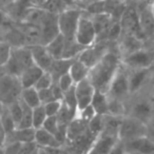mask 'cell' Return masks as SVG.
I'll return each mask as SVG.
<instances>
[{"label":"cell","instance_id":"1","mask_svg":"<svg viewBox=\"0 0 154 154\" xmlns=\"http://www.w3.org/2000/svg\"><path fill=\"white\" fill-rule=\"evenodd\" d=\"M120 66L122 60L119 55L115 52L109 51L95 66L90 69L88 79L96 91L107 93L112 79Z\"/></svg>","mask_w":154,"mask_h":154},{"label":"cell","instance_id":"2","mask_svg":"<svg viewBox=\"0 0 154 154\" xmlns=\"http://www.w3.org/2000/svg\"><path fill=\"white\" fill-rule=\"evenodd\" d=\"M34 64L31 51L28 47H12L10 58L3 66L5 73L19 77L21 73Z\"/></svg>","mask_w":154,"mask_h":154},{"label":"cell","instance_id":"3","mask_svg":"<svg viewBox=\"0 0 154 154\" xmlns=\"http://www.w3.org/2000/svg\"><path fill=\"white\" fill-rule=\"evenodd\" d=\"M22 91L19 77L5 73L0 76V103L5 107L18 100Z\"/></svg>","mask_w":154,"mask_h":154},{"label":"cell","instance_id":"4","mask_svg":"<svg viewBox=\"0 0 154 154\" xmlns=\"http://www.w3.org/2000/svg\"><path fill=\"white\" fill-rule=\"evenodd\" d=\"M82 13L84 10H80L78 8H69L57 16L58 31L64 39L74 38L77 24Z\"/></svg>","mask_w":154,"mask_h":154},{"label":"cell","instance_id":"5","mask_svg":"<svg viewBox=\"0 0 154 154\" xmlns=\"http://www.w3.org/2000/svg\"><path fill=\"white\" fill-rule=\"evenodd\" d=\"M147 135V125L138 119L126 115L122 118L118 128L117 136L124 143Z\"/></svg>","mask_w":154,"mask_h":154},{"label":"cell","instance_id":"6","mask_svg":"<svg viewBox=\"0 0 154 154\" xmlns=\"http://www.w3.org/2000/svg\"><path fill=\"white\" fill-rule=\"evenodd\" d=\"M120 60L122 66L128 70L151 69L154 62V48L143 47Z\"/></svg>","mask_w":154,"mask_h":154},{"label":"cell","instance_id":"7","mask_svg":"<svg viewBox=\"0 0 154 154\" xmlns=\"http://www.w3.org/2000/svg\"><path fill=\"white\" fill-rule=\"evenodd\" d=\"M74 38L77 41V43H79L84 48L91 47L96 42V30H95L94 24L91 20L90 15L86 11H84L79 21H78Z\"/></svg>","mask_w":154,"mask_h":154},{"label":"cell","instance_id":"8","mask_svg":"<svg viewBox=\"0 0 154 154\" xmlns=\"http://www.w3.org/2000/svg\"><path fill=\"white\" fill-rule=\"evenodd\" d=\"M107 95L110 98L118 99L122 101H125L129 96H131L130 89H129L128 70L122 64L119 66L115 76L113 77Z\"/></svg>","mask_w":154,"mask_h":154},{"label":"cell","instance_id":"9","mask_svg":"<svg viewBox=\"0 0 154 154\" xmlns=\"http://www.w3.org/2000/svg\"><path fill=\"white\" fill-rule=\"evenodd\" d=\"M127 115L148 125L154 120V98L137 97L130 106Z\"/></svg>","mask_w":154,"mask_h":154},{"label":"cell","instance_id":"10","mask_svg":"<svg viewBox=\"0 0 154 154\" xmlns=\"http://www.w3.org/2000/svg\"><path fill=\"white\" fill-rule=\"evenodd\" d=\"M119 23L122 26V33L134 35L141 40L146 41L139 24L138 11L135 5H126L119 18Z\"/></svg>","mask_w":154,"mask_h":154},{"label":"cell","instance_id":"11","mask_svg":"<svg viewBox=\"0 0 154 154\" xmlns=\"http://www.w3.org/2000/svg\"><path fill=\"white\" fill-rule=\"evenodd\" d=\"M117 139V133L103 130L95 137L85 154H109Z\"/></svg>","mask_w":154,"mask_h":154},{"label":"cell","instance_id":"12","mask_svg":"<svg viewBox=\"0 0 154 154\" xmlns=\"http://www.w3.org/2000/svg\"><path fill=\"white\" fill-rule=\"evenodd\" d=\"M108 43L106 41H97L93 45L88 47L79 54L78 59L86 64L88 68H92L93 66L97 63L106 54L111 50L108 47Z\"/></svg>","mask_w":154,"mask_h":154},{"label":"cell","instance_id":"13","mask_svg":"<svg viewBox=\"0 0 154 154\" xmlns=\"http://www.w3.org/2000/svg\"><path fill=\"white\" fill-rule=\"evenodd\" d=\"M136 8L138 11L139 24L145 39L146 40L154 39V16L151 5L148 2H145L143 5Z\"/></svg>","mask_w":154,"mask_h":154},{"label":"cell","instance_id":"14","mask_svg":"<svg viewBox=\"0 0 154 154\" xmlns=\"http://www.w3.org/2000/svg\"><path fill=\"white\" fill-rule=\"evenodd\" d=\"M95 91L96 90L89 79H85L78 84H75L74 92L77 103V112L91 105Z\"/></svg>","mask_w":154,"mask_h":154},{"label":"cell","instance_id":"15","mask_svg":"<svg viewBox=\"0 0 154 154\" xmlns=\"http://www.w3.org/2000/svg\"><path fill=\"white\" fill-rule=\"evenodd\" d=\"M128 70V69H127ZM153 74L151 69H143V70H128L129 89L130 95L138 94L143 88L148 84L150 77Z\"/></svg>","mask_w":154,"mask_h":154},{"label":"cell","instance_id":"16","mask_svg":"<svg viewBox=\"0 0 154 154\" xmlns=\"http://www.w3.org/2000/svg\"><path fill=\"white\" fill-rule=\"evenodd\" d=\"M117 47L118 52L117 54L119 55L120 59L134 52L138 51L139 49L145 47V41L139 39L138 37L134 36L131 34H126L122 33L119 39L117 40Z\"/></svg>","mask_w":154,"mask_h":154},{"label":"cell","instance_id":"17","mask_svg":"<svg viewBox=\"0 0 154 154\" xmlns=\"http://www.w3.org/2000/svg\"><path fill=\"white\" fill-rule=\"evenodd\" d=\"M28 48L30 49L31 54H32L34 64L39 66L45 72H49L54 59L50 55L49 52H48L45 45H29Z\"/></svg>","mask_w":154,"mask_h":154},{"label":"cell","instance_id":"18","mask_svg":"<svg viewBox=\"0 0 154 154\" xmlns=\"http://www.w3.org/2000/svg\"><path fill=\"white\" fill-rule=\"evenodd\" d=\"M127 153L152 154L154 152V143L147 136H141L125 143Z\"/></svg>","mask_w":154,"mask_h":154},{"label":"cell","instance_id":"19","mask_svg":"<svg viewBox=\"0 0 154 154\" xmlns=\"http://www.w3.org/2000/svg\"><path fill=\"white\" fill-rule=\"evenodd\" d=\"M35 143L38 148H43V149L62 148V143L58 140L57 137L42 128L37 129L35 132Z\"/></svg>","mask_w":154,"mask_h":154},{"label":"cell","instance_id":"20","mask_svg":"<svg viewBox=\"0 0 154 154\" xmlns=\"http://www.w3.org/2000/svg\"><path fill=\"white\" fill-rule=\"evenodd\" d=\"M43 72H45V71H42L39 66H37L36 64H33L30 68L24 70L23 72L21 73V75L19 76V80L22 86V89L35 87L37 80L39 79V77L42 75Z\"/></svg>","mask_w":154,"mask_h":154},{"label":"cell","instance_id":"21","mask_svg":"<svg viewBox=\"0 0 154 154\" xmlns=\"http://www.w3.org/2000/svg\"><path fill=\"white\" fill-rule=\"evenodd\" d=\"M90 18L92 20L93 24L95 26V30L97 33V38L100 36L101 34L106 32L108 28L115 21V18L111 16L110 14L101 13V14H89Z\"/></svg>","mask_w":154,"mask_h":154},{"label":"cell","instance_id":"22","mask_svg":"<svg viewBox=\"0 0 154 154\" xmlns=\"http://www.w3.org/2000/svg\"><path fill=\"white\" fill-rule=\"evenodd\" d=\"M35 132L36 130L34 128L16 129L13 133L7 135L5 143H11V141H17L20 143H33L35 141Z\"/></svg>","mask_w":154,"mask_h":154},{"label":"cell","instance_id":"23","mask_svg":"<svg viewBox=\"0 0 154 154\" xmlns=\"http://www.w3.org/2000/svg\"><path fill=\"white\" fill-rule=\"evenodd\" d=\"M89 71H90V68H88V66L85 63H82L78 58H76V59L72 62L68 73H69V75L72 77L74 84H78V82H82V80L88 79Z\"/></svg>","mask_w":154,"mask_h":154},{"label":"cell","instance_id":"24","mask_svg":"<svg viewBox=\"0 0 154 154\" xmlns=\"http://www.w3.org/2000/svg\"><path fill=\"white\" fill-rule=\"evenodd\" d=\"M91 106L93 107V109L96 112L97 115H103V116L109 115V109H108L109 97H108L107 93L95 91Z\"/></svg>","mask_w":154,"mask_h":154},{"label":"cell","instance_id":"25","mask_svg":"<svg viewBox=\"0 0 154 154\" xmlns=\"http://www.w3.org/2000/svg\"><path fill=\"white\" fill-rule=\"evenodd\" d=\"M76 59V58H75ZM75 59H66V58H61V59H54L52 66L50 69L49 72L52 74L54 78V82L59 78L61 75L66 74L69 72V69H70L72 62Z\"/></svg>","mask_w":154,"mask_h":154},{"label":"cell","instance_id":"26","mask_svg":"<svg viewBox=\"0 0 154 154\" xmlns=\"http://www.w3.org/2000/svg\"><path fill=\"white\" fill-rule=\"evenodd\" d=\"M19 99L24 103V105L32 108V109H34V108H36L41 105L40 99H39V93L34 87H32V88L22 89Z\"/></svg>","mask_w":154,"mask_h":154},{"label":"cell","instance_id":"27","mask_svg":"<svg viewBox=\"0 0 154 154\" xmlns=\"http://www.w3.org/2000/svg\"><path fill=\"white\" fill-rule=\"evenodd\" d=\"M45 48L53 59H61L64 51V38L59 34L48 45H45Z\"/></svg>","mask_w":154,"mask_h":154},{"label":"cell","instance_id":"28","mask_svg":"<svg viewBox=\"0 0 154 154\" xmlns=\"http://www.w3.org/2000/svg\"><path fill=\"white\" fill-rule=\"evenodd\" d=\"M109 97V96H108ZM109 115L114 117H124L127 115V107L125 101L118 100V99L110 98L109 97Z\"/></svg>","mask_w":154,"mask_h":154},{"label":"cell","instance_id":"29","mask_svg":"<svg viewBox=\"0 0 154 154\" xmlns=\"http://www.w3.org/2000/svg\"><path fill=\"white\" fill-rule=\"evenodd\" d=\"M66 9H69V7L66 3L62 2V0H45V2L43 3L40 10H43L50 14L59 15L61 12H63Z\"/></svg>","mask_w":154,"mask_h":154},{"label":"cell","instance_id":"30","mask_svg":"<svg viewBox=\"0 0 154 154\" xmlns=\"http://www.w3.org/2000/svg\"><path fill=\"white\" fill-rule=\"evenodd\" d=\"M47 117H48V115H47V113H45V107H43L42 105L34 108V109L32 110L33 128H34L35 130L42 128V126H43V124H45Z\"/></svg>","mask_w":154,"mask_h":154},{"label":"cell","instance_id":"31","mask_svg":"<svg viewBox=\"0 0 154 154\" xmlns=\"http://www.w3.org/2000/svg\"><path fill=\"white\" fill-rule=\"evenodd\" d=\"M0 124H1L2 128L5 129L7 135L13 133L14 131L17 129L15 122H14V119L12 118L11 114H10L7 107H5V109H3V111H2V114L0 116Z\"/></svg>","mask_w":154,"mask_h":154},{"label":"cell","instance_id":"32","mask_svg":"<svg viewBox=\"0 0 154 154\" xmlns=\"http://www.w3.org/2000/svg\"><path fill=\"white\" fill-rule=\"evenodd\" d=\"M105 127V116L96 115L90 122L88 124V130L94 137L99 135L103 130Z\"/></svg>","mask_w":154,"mask_h":154},{"label":"cell","instance_id":"33","mask_svg":"<svg viewBox=\"0 0 154 154\" xmlns=\"http://www.w3.org/2000/svg\"><path fill=\"white\" fill-rule=\"evenodd\" d=\"M21 101V100H20ZM22 103V101H21ZM32 108L28 107L22 103V117L18 125L17 129H26L33 128V119H32Z\"/></svg>","mask_w":154,"mask_h":154},{"label":"cell","instance_id":"34","mask_svg":"<svg viewBox=\"0 0 154 154\" xmlns=\"http://www.w3.org/2000/svg\"><path fill=\"white\" fill-rule=\"evenodd\" d=\"M8 110H9L10 114H11L12 118L14 119L16 124V127H18L20 120L22 117V103L20 101V99L14 101V103H10L9 106H7Z\"/></svg>","mask_w":154,"mask_h":154},{"label":"cell","instance_id":"35","mask_svg":"<svg viewBox=\"0 0 154 154\" xmlns=\"http://www.w3.org/2000/svg\"><path fill=\"white\" fill-rule=\"evenodd\" d=\"M54 78L52 76V74L50 72H43L42 75L39 77V79L37 80L36 85L34 88L37 91L40 90H45V89H50L54 84Z\"/></svg>","mask_w":154,"mask_h":154},{"label":"cell","instance_id":"36","mask_svg":"<svg viewBox=\"0 0 154 154\" xmlns=\"http://www.w3.org/2000/svg\"><path fill=\"white\" fill-rule=\"evenodd\" d=\"M96 115H97L96 112L94 111L93 107L90 105V106H88V107L85 108V109H82V110H80V111L77 112L74 119H79V120H82V122H85V124L88 125Z\"/></svg>","mask_w":154,"mask_h":154},{"label":"cell","instance_id":"37","mask_svg":"<svg viewBox=\"0 0 154 154\" xmlns=\"http://www.w3.org/2000/svg\"><path fill=\"white\" fill-rule=\"evenodd\" d=\"M12 45L8 41L0 40V68H3L8 62L11 54Z\"/></svg>","mask_w":154,"mask_h":154},{"label":"cell","instance_id":"38","mask_svg":"<svg viewBox=\"0 0 154 154\" xmlns=\"http://www.w3.org/2000/svg\"><path fill=\"white\" fill-rule=\"evenodd\" d=\"M42 129L57 136L58 132H59V124H58L57 116H48L42 126Z\"/></svg>","mask_w":154,"mask_h":154},{"label":"cell","instance_id":"39","mask_svg":"<svg viewBox=\"0 0 154 154\" xmlns=\"http://www.w3.org/2000/svg\"><path fill=\"white\" fill-rule=\"evenodd\" d=\"M55 82L57 84V86L59 87V89L62 91L63 94L66 92V91H69L70 89H72L73 87L75 86L74 82H73V79H72V77L69 75V73L61 75V76H60Z\"/></svg>","mask_w":154,"mask_h":154},{"label":"cell","instance_id":"40","mask_svg":"<svg viewBox=\"0 0 154 154\" xmlns=\"http://www.w3.org/2000/svg\"><path fill=\"white\" fill-rule=\"evenodd\" d=\"M48 116H57L62 108V100H54L43 105Z\"/></svg>","mask_w":154,"mask_h":154},{"label":"cell","instance_id":"41","mask_svg":"<svg viewBox=\"0 0 154 154\" xmlns=\"http://www.w3.org/2000/svg\"><path fill=\"white\" fill-rule=\"evenodd\" d=\"M39 93V99H40V103L41 105H45V103H49L51 101L57 100L54 95L53 91H52V88L50 89H45V90H40L38 91Z\"/></svg>","mask_w":154,"mask_h":154},{"label":"cell","instance_id":"42","mask_svg":"<svg viewBox=\"0 0 154 154\" xmlns=\"http://www.w3.org/2000/svg\"><path fill=\"white\" fill-rule=\"evenodd\" d=\"M21 146L20 143L17 141H11V143H5L2 147L3 154H17L19 151V148Z\"/></svg>","mask_w":154,"mask_h":154},{"label":"cell","instance_id":"43","mask_svg":"<svg viewBox=\"0 0 154 154\" xmlns=\"http://www.w3.org/2000/svg\"><path fill=\"white\" fill-rule=\"evenodd\" d=\"M38 148V146L36 145L35 141L33 143H21L19 148V151H18L17 154H31L33 151Z\"/></svg>","mask_w":154,"mask_h":154},{"label":"cell","instance_id":"44","mask_svg":"<svg viewBox=\"0 0 154 154\" xmlns=\"http://www.w3.org/2000/svg\"><path fill=\"white\" fill-rule=\"evenodd\" d=\"M109 154H126V147H125L124 141L117 139Z\"/></svg>","mask_w":154,"mask_h":154},{"label":"cell","instance_id":"45","mask_svg":"<svg viewBox=\"0 0 154 154\" xmlns=\"http://www.w3.org/2000/svg\"><path fill=\"white\" fill-rule=\"evenodd\" d=\"M146 136L154 143V120L147 125V135Z\"/></svg>","mask_w":154,"mask_h":154},{"label":"cell","instance_id":"46","mask_svg":"<svg viewBox=\"0 0 154 154\" xmlns=\"http://www.w3.org/2000/svg\"><path fill=\"white\" fill-rule=\"evenodd\" d=\"M98 1H101V0H79L78 1V3H79V9L80 10H86L87 7H89V5H93V3H96L98 2Z\"/></svg>","mask_w":154,"mask_h":154},{"label":"cell","instance_id":"47","mask_svg":"<svg viewBox=\"0 0 154 154\" xmlns=\"http://www.w3.org/2000/svg\"><path fill=\"white\" fill-rule=\"evenodd\" d=\"M5 139H7V133H5V129L2 128V126L0 124V148H2L5 146Z\"/></svg>","mask_w":154,"mask_h":154},{"label":"cell","instance_id":"48","mask_svg":"<svg viewBox=\"0 0 154 154\" xmlns=\"http://www.w3.org/2000/svg\"><path fill=\"white\" fill-rule=\"evenodd\" d=\"M79 0H62V2L66 3L69 8H75V5L78 3Z\"/></svg>","mask_w":154,"mask_h":154},{"label":"cell","instance_id":"49","mask_svg":"<svg viewBox=\"0 0 154 154\" xmlns=\"http://www.w3.org/2000/svg\"><path fill=\"white\" fill-rule=\"evenodd\" d=\"M3 109H5V106H3L2 103H0V116H1V114H2V111H3Z\"/></svg>","mask_w":154,"mask_h":154},{"label":"cell","instance_id":"50","mask_svg":"<svg viewBox=\"0 0 154 154\" xmlns=\"http://www.w3.org/2000/svg\"><path fill=\"white\" fill-rule=\"evenodd\" d=\"M113 1H116V2H119V3H127L128 0H113Z\"/></svg>","mask_w":154,"mask_h":154},{"label":"cell","instance_id":"51","mask_svg":"<svg viewBox=\"0 0 154 154\" xmlns=\"http://www.w3.org/2000/svg\"><path fill=\"white\" fill-rule=\"evenodd\" d=\"M148 3L151 5V8H153V9H154V0H149V1H148Z\"/></svg>","mask_w":154,"mask_h":154},{"label":"cell","instance_id":"52","mask_svg":"<svg viewBox=\"0 0 154 154\" xmlns=\"http://www.w3.org/2000/svg\"><path fill=\"white\" fill-rule=\"evenodd\" d=\"M31 154H39V148H37V149L35 150V151H33Z\"/></svg>","mask_w":154,"mask_h":154},{"label":"cell","instance_id":"53","mask_svg":"<svg viewBox=\"0 0 154 154\" xmlns=\"http://www.w3.org/2000/svg\"><path fill=\"white\" fill-rule=\"evenodd\" d=\"M151 70H152V72H153V73H154V62H153V66H152Z\"/></svg>","mask_w":154,"mask_h":154},{"label":"cell","instance_id":"54","mask_svg":"<svg viewBox=\"0 0 154 154\" xmlns=\"http://www.w3.org/2000/svg\"><path fill=\"white\" fill-rule=\"evenodd\" d=\"M127 153V152H126ZM127 154H138V153H127Z\"/></svg>","mask_w":154,"mask_h":154},{"label":"cell","instance_id":"55","mask_svg":"<svg viewBox=\"0 0 154 154\" xmlns=\"http://www.w3.org/2000/svg\"><path fill=\"white\" fill-rule=\"evenodd\" d=\"M152 11H153V16H154V9L153 8H152Z\"/></svg>","mask_w":154,"mask_h":154},{"label":"cell","instance_id":"56","mask_svg":"<svg viewBox=\"0 0 154 154\" xmlns=\"http://www.w3.org/2000/svg\"><path fill=\"white\" fill-rule=\"evenodd\" d=\"M153 98H154V88H153Z\"/></svg>","mask_w":154,"mask_h":154},{"label":"cell","instance_id":"57","mask_svg":"<svg viewBox=\"0 0 154 154\" xmlns=\"http://www.w3.org/2000/svg\"><path fill=\"white\" fill-rule=\"evenodd\" d=\"M143 1H146V2H148V1H149V0H143Z\"/></svg>","mask_w":154,"mask_h":154},{"label":"cell","instance_id":"58","mask_svg":"<svg viewBox=\"0 0 154 154\" xmlns=\"http://www.w3.org/2000/svg\"><path fill=\"white\" fill-rule=\"evenodd\" d=\"M152 154H154V152H153V153H152Z\"/></svg>","mask_w":154,"mask_h":154},{"label":"cell","instance_id":"59","mask_svg":"<svg viewBox=\"0 0 154 154\" xmlns=\"http://www.w3.org/2000/svg\"><path fill=\"white\" fill-rule=\"evenodd\" d=\"M126 154H127V153H126Z\"/></svg>","mask_w":154,"mask_h":154}]
</instances>
